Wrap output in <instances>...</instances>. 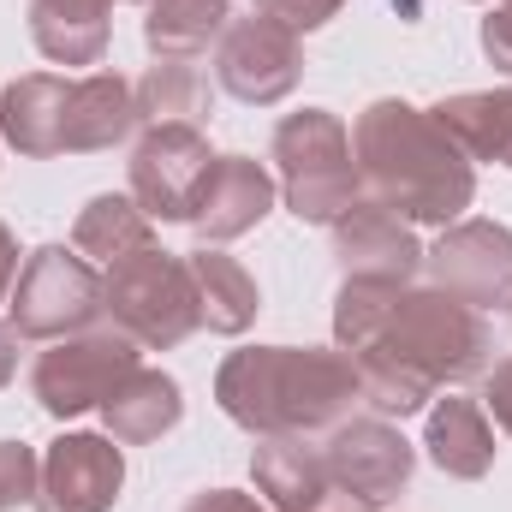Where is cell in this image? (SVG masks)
<instances>
[{"mask_svg": "<svg viewBox=\"0 0 512 512\" xmlns=\"http://www.w3.org/2000/svg\"><path fill=\"white\" fill-rule=\"evenodd\" d=\"M483 54H489V66L501 72V78H512V6H495L489 18H483Z\"/></svg>", "mask_w": 512, "mask_h": 512, "instance_id": "cell-28", "label": "cell"}, {"mask_svg": "<svg viewBox=\"0 0 512 512\" xmlns=\"http://www.w3.org/2000/svg\"><path fill=\"white\" fill-rule=\"evenodd\" d=\"M185 512H268V507L245 489H203V495L185 501Z\"/></svg>", "mask_w": 512, "mask_h": 512, "instance_id": "cell-30", "label": "cell"}, {"mask_svg": "<svg viewBox=\"0 0 512 512\" xmlns=\"http://www.w3.org/2000/svg\"><path fill=\"white\" fill-rule=\"evenodd\" d=\"M102 316L126 340H137L143 352L185 346L203 328V316H197V280H191L185 256L137 251L126 262H114L102 274Z\"/></svg>", "mask_w": 512, "mask_h": 512, "instance_id": "cell-5", "label": "cell"}, {"mask_svg": "<svg viewBox=\"0 0 512 512\" xmlns=\"http://www.w3.org/2000/svg\"><path fill=\"white\" fill-rule=\"evenodd\" d=\"M6 322L18 328V340H66V334H84L102 322V268L84 262L66 245H42V251L24 256L18 280H12V298H6Z\"/></svg>", "mask_w": 512, "mask_h": 512, "instance_id": "cell-6", "label": "cell"}, {"mask_svg": "<svg viewBox=\"0 0 512 512\" xmlns=\"http://www.w3.org/2000/svg\"><path fill=\"white\" fill-rule=\"evenodd\" d=\"M185 417V393L179 382L167 376V370H131L126 387L102 405V423H108V435L120 441V447H149V441H161L173 423Z\"/></svg>", "mask_w": 512, "mask_h": 512, "instance_id": "cell-21", "label": "cell"}, {"mask_svg": "<svg viewBox=\"0 0 512 512\" xmlns=\"http://www.w3.org/2000/svg\"><path fill=\"white\" fill-rule=\"evenodd\" d=\"M18 268H24V262H18V239H12V227L0 221V304L12 298V280H18Z\"/></svg>", "mask_w": 512, "mask_h": 512, "instance_id": "cell-32", "label": "cell"}, {"mask_svg": "<svg viewBox=\"0 0 512 512\" xmlns=\"http://www.w3.org/2000/svg\"><path fill=\"white\" fill-rule=\"evenodd\" d=\"M209 173L215 149L197 126H143L131 143V197L149 221H191Z\"/></svg>", "mask_w": 512, "mask_h": 512, "instance_id": "cell-8", "label": "cell"}, {"mask_svg": "<svg viewBox=\"0 0 512 512\" xmlns=\"http://www.w3.org/2000/svg\"><path fill=\"white\" fill-rule=\"evenodd\" d=\"M423 447L435 459V471L459 477V483H483L495 471V423L483 411V399H435L429 405V429H423Z\"/></svg>", "mask_w": 512, "mask_h": 512, "instance_id": "cell-17", "label": "cell"}, {"mask_svg": "<svg viewBox=\"0 0 512 512\" xmlns=\"http://www.w3.org/2000/svg\"><path fill=\"white\" fill-rule=\"evenodd\" d=\"M137 126H197L209 120V78L197 60H155L137 84Z\"/></svg>", "mask_w": 512, "mask_h": 512, "instance_id": "cell-25", "label": "cell"}, {"mask_svg": "<svg viewBox=\"0 0 512 512\" xmlns=\"http://www.w3.org/2000/svg\"><path fill=\"white\" fill-rule=\"evenodd\" d=\"M334 262H340L346 280H399V286H411L423 274V245H417L411 221L364 203L346 221H334Z\"/></svg>", "mask_w": 512, "mask_h": 512, "instance_id": "cell-14", "label": "cell"}, {"mask_svg": "<svg viewBox=\"0 0 512 512\" xmlns=\"http://www.w3.org/2000/svg\"><path fill=\"white\" fill-rule=\"evenodd\" d=\"M215 399L256 441L268 435L310 441V435H328L340 417H352L364 393L340 346L334 352L328 346H239L215 370Z\"/></svg>", "mask_w": 512, "mask_h": 512, "instance_id": "cell-3", "label": "cell"}, {"mask_svg": "<svg viewBox=\"0 0 512 512\" xmlns=\"http://www.w3.org/2000/svg\"><path fill=\"white\" fill-rule=\"evenodd\" d=\"M137 131V90L120 72H84L72 78L66 102V155H102Z\"/></svg>", "mask_w": 512, "mask_h": 512, "instance_id": "cell-16", "label": "cell"}, {"mask_svg": "<svg viewBox=\"0 0 512 512\" xmlns=\"http://www.w3.org/2000/svg\"><path fill=\"white\" fill-rule=\"evenodd\" d=\"M251 477H256V495H268L274 512H304L328 483H334L328 465H322V447H304L298 435H268V441H256Z\"/></svg>", "mask_w": 512, "mask_h": 512, "instance_id": "cell-23", "label": "cell"}, {"mask_svg": "<svg viewBox=\"0 0 512 512\" xmlns=\"http://www.w3.org/2000/svg\"><path fill=\"white\" fill-rule=\"evenodd\" d=\"M334 346L352 358L364 405L376 417H417L453 382L489 370V322L441 286L340 280Z\"/></svg>", "mask_w": 512, "mask_h": 512, "instance_id": "cell-1", "label": "cell"}, {"mask_svg": "<svg viewBox=\"0 0 512 512\" xmlns=\"http://www.w3.org/2000/svg\"><path fill=\"white\" fill-rule=\"evenodd\" d=\"M322 465L334 483H346L364 501H393L411 471H417V447L387 423V417H340L322 441Z\"/></svg>", "mask_w": 512, "mask_h": 512, "instance_id": "cell-12", "label": "cell"}, {"mask_svg": "<svg viewBox=\"0 0 512 512\" xmlns=\"http://www.w3.org/2000/svg\"><path fill=\"white\" fill-rule=\"evenodd\" d=\"M143 346L126 340L120 328H84V334H66L54 340L36 364H30V393L48 417H84V411H102L126 376L137 370Z\"/></svg>", "mask_w": 512, "mask_h": 512, "instance_id": "cell-7", "label": "cell"}, {"mask_svg": "<svg viewBox=\"0 0 512 512\" xmlns=\"http://www.w3.org/2000/svg\"><path fill=\"white\" fill-rule=\"evenodd\" d=\"M268 161L280 173V197L304 227H334L352 209H364V185H358V161H352V131L328 108H304L286 114L274 126Z\"/></svg>", "mask_w": 512, "mask_h": 512, "instance_id": "cell-4", "label": "cell"}, {"mask_svg": "<svg viewBox=\"0 0 512 512\" xmlns=\"http://www.w3.org/2000/svg\"><path fill=\"white\" fill-rule=\"evenodd\" d=\"M435 126L447 131L471 161H495L512 173V84L507 90H465L429 108Z\"/></svg>", "mask_w": 512, "mask_h": 512, "instance_id": "cell-22", "label": "cell"}, {"mask_svg": "<svg viewBox=\"0 0 512 512\" xmlns=\"http://www.w3.org/2000/svg\"><path fill=\"white\" fill-rule=\"evenodd\" d=\"M72 251L108 274V268L126 262V256L155 251V221L137 209L131 191H102V197H90V203L78 209V221H72Z\"/></svg>", "mask_w": 512, "mask_h": 512, "instance_id": "cell-20", "label": "cell"}, {"mask_svg": "<svg viewBox=\"0 0 512 512\" xmlns=\"http://www.w3.org/2000/svg\"><path fill=\"white\" fill-rule=\"evenodd\" d=\"M137 6H149V0H137Z\"/></svg>", "mask_w": 512, "mask_h": 512, "instance_id": "cell-35", "label": "cell"}, {"mask_svg": "<svg viewBox=\"0 0 512 512\" xmlns=\"http://www.w3.org/2000/svg\"><path fill=\"white\" fill-rule=\"evenodd\" d=\"M507 316H512V304H507Z\"/></svg>", "mask_w": 512, "mask_h": 512, "instance_id": "cell-36", "label": "cell"}, {"mask_svg": "<svg viewBox=\"0 0 512 512\" xmlns=\"http://www.w3.org/2000/svg\"><path fill=\"white\" fill-rule=\"evenodd\" d=\"M114 0H30V42L54 66H102Z\"/></svg>", "mask_w": 512, "mask_h": 512, "instance_id": "cell-18", "label": "cell"}, {"mask_svg": "<svg viewBox=\"0 0 512 512\" xmlns=\"http://www.w3.org/2000/svg\"><path fill=\"white\" fill-rule=\"evenodd\" d=\"M429 286L453 292L471 310H507L512 304V233L501 221H453L423 251Z\"/></svg>", "mask_w": 512, "mask_h": 512, "instance_id": "cell-10", "label": "cell"}, {"mask_svg": "<svg viewBox=\"0 0 512 512\" xmlns=\"http://www.w3.org/2000/svg\"><path fill=\"white\" fill-rule=\"evenodd\" d=\"M126 489V453L114 435H60L42 453L36 512H114Z\"/></svg>", "mask_w": 512, "mask_h": 512, "instance_id": "cell-11", "label": "cell"}, {"mask_svg": "<svg viewBox=\"0 0 512 512\" xmlns=\"http://www.w3.org/2000/svg\"><path fill=\"white\" fill-rule=\"evenodd\" d=\"M18 376V328L12 322H0V387Z\"/></svg>", "mask_w": 512, "mask_h": 512, "instance_id": "cell-33", "label": "cell"}, {"mask_svg": "<svg viewBox=\"0 0 512 512\" xmlns=\"http://www.w3.org/2000/svg\"><path fill=\"white\" fill-rule=\"evenodd\" d=\"M495 6H512V0H495Z\"/></svg>", "mask_w": 512, "mask_h": 512, "instance_id": "cell-34", "label": "cell"}, {"mask_svg": "<svg viewBox=\"0 0 512 512\" xmlns=\"http://www.w3.org/2000/svg\"><path fill=\"white\" fill-rule=\"evenodd\" d=\"M340 6H346V0H251L256 18H268V24L292 30V36H304V30H322L328 18H340Z\"/></svg>", "mask_w": 512, "mask_h": 512, "instance_id": "cell-27", "label": "cell"}, {"mask_svg": "<svg viewBox=\"0 0 512 512\" xmlns=\"http://www.w3.org/2000/svg\"><path fill=\"white\" fill-rule=\"evenodd\" d=\"M42 489V453L30 441H0V512L30 507Z\"/></svg>", "mask_w": 512, "mask_h": 512, "instance_id": "cell-26", "label": "cell"}, {"mask_svg": "<svg viewBox=\"0 0 512 512\" xmlns=\"http://www.w3.org/2000/svg\"><path fill=\"white\" fill-rule=\"evenodd\" d=\"M66 102H72V78H54V72L12 78L0 90V143L18 149L24 161L66 155Z\"/></svg>", "mask_w": 512, "mask_h": 512, "instance_id": "cell-15", "label": "cell"}, {"mask_svg": "<svg viewBox=\"0 0 512 512\" xmlns=\"http://www.w3.org/2000/svg\"><path fill=\"white\" fill-rule=\"evenodd\" d=\"M185 268H191V280H197V316H203V328L209 334H245L256 322V310H262V292H256L251 268L239 262V256H227L221 245H203V251L185 256Z\"/></svg>", "mask_w": 512, "mask_h": 512, "instance_id": "cell-19", "label": "cell"}, {"mask_svg": "<svg viewBox=\"0 0 512 512\" xmlns=\"http://www.w3.org/2000/svg\"><path fill=\"white\" fill-rule=\"evenodd\" d=\"M233 24V0H149L143 6V42L155 60H197L221 30Z\"/></svg>", "mask_w": 512, "mask_h": 512, "instance_id": "cell-24", "label": "cell"}, {"mask_svg": "<svg viewBox=\"0 0 512 512\" xmlns=\"http://www.w3.org/2000/svg\"><path fill=\"white\" fill-rule=\"evenodd\" d=\"M274 197H280V179L256 155H215V173L203 185V203H197L191 227L203 233V245H233V239H245L268 221Z\"/></svg>", "mask_w": 512, "mask_h": 512, "instance_id": "cell-13", "label": "cell"}, {"mask_svg": "<svg viewBox=\"0 0 512 512\" xmlns=\"http://www.w3.org/2000/svg\"><path fill=\"white\" fill-rule=\"evenodd\" d=\"M483 411H489V417L512 435V358L489 370V382H483Z\"/></svg>", "mask_w": 512, "mask_h": 512, "instance_id": "cell-29", "label": "cell"}, {"mask_svg": "<svg viewBox=\"0 0 512 512\" xmlns=\"http://www.w3.org/2000/svg\"><path fill=\"white\" fill-rule=\"evenodd\" d=\"M352 161L364 203L411 227H453L477 197V161L435 126L429 108H411L399 96L370 102L352 120Z\"/></svg>", "mask_w": 512, "mask_h": 512, "instance_id": "cell-2", "label": "cell"}, {"mask_svg": "<svg viewBox=\"0 0 512 512\" xmlns=\"http://www.w3.org/2000/svg\"><path fill=\"white\" fill-rule=\"evenodd\" d=\"M304 512H376V501H364V495H352L346 483H328V489H322V495H316V501H310Z\"/></svg>", "mask_w": 512, "mask_h": 512, "instance_id": "cell-31", "label": "cell"}, {"mask_svg": "<svg viewBox=\"0 0 512 512\" xmlns=\"http://www.w3.org/2000/svg\"><path fill=\"white\" fill-rule=\"evenodd\" d=\"M304 78V42L268 18H233L215 42V84L245 102V108H274L298 90Z\"/></svg>", "mask_w": 512, "mask_h": 512, "instance_id": "cell-9", "label": "cell"}]
</instances>
